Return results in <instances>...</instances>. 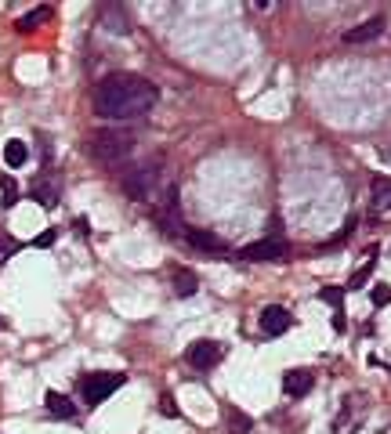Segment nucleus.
<instances>
[{
	"mask_svg": "<svg viewBox=\"0 0 391 434\" xmlns=\"http://www.w3.org/2000/svg\"><path fill=\"white\" fill-rule=\"evenodd\" d=\"M156 83L138 73H109L95 90V109L105 119H141L156 105Z\"/></svg>",
	"mask_w": 391,
	"mask_h": 434,
	"instance_id": "1",
	"label": "nucleus"
},
{
	"mask_svg": "<svg viewBox=\"0 0 391 434\" xmlns=\"http://www.w3.org/2000/svg\"><path fill=\"white\" fill-rule=\"evenodd\" d=\"M131 152H134V134H131V131L109 127V131H98V134L91 138V156H95L98 163H124Z\"/></svg>",
	"mask_w": 391,
	"mask_h": 434,
	"instance_id": "2",
	"label": "nucleus"
},
{
	"mask_svg": "<svg viewBox=\"0 0 391 434\" xmlns=\"http://www.w3.org/2000/svg\"><path fill=\"white\" fill-rule=\"evenodd\" d=\"M127 380V373H91L80 380V398L87 401V406H98V401H105L112 391H119Z\"/></svg>",
	"mask_w": 391,
	"mask_h": 434,
	"instance_id": "3",
	"label": "nucleus"
},
{
	"mask_svg": "<svg viewBox=\"0 0 391 434\" xmlns=\"http://www.w3.org/2000/svg\"><path fill=\"white\" fill-rule=\"evenodd\" d=\"M124 189H127L134 199H153L156 189H160V163H141V167H134V170L124 177Z\"/></svg>",
	"mask_w": 391,
	"mask_h": 434,
	"instance_id": "4",
	"label": "nucleus"
},
{
	"mask_svg": "<svg viewBox=\"0 0 391 434\" xmlns=\"http://www.w3.org/2000/svg\"><path fill=\"white\" fill-rule=\"evenodd\" d=\"M366 413H370V398L366 394H348L337 420H334V434H355L358 423L366 420Z\"/></svg>",
	"mask_w": 391,
	"mask_h": 434,
	"instance_id": "5",
	"label": "nucleus"
},
{
	"mask_svg": "<svg viewBox=\"0 0 391 434\" xmlns=\"http://www.w3.org/2000/svg\"><path fill=\"white\" fill-rule=\"evenodd\" d=\"M286 254H290V246L279 235H268L261 242H247L243 250H239L243 261H286Z\"/></svg>",
	"mask_w": 391,
	"mask_h": 434,
	"instance_id": "6",
	"label": "nucleus"
},
{
	"mask_svg": "<svg viewBox=\"0 0 391 434\" xmlns=\"http://www.w3.org/2000/svg\"><path fill=\"white\" fill-rule=\"evenodd\" d=\"M98 22H102L105 33H112V37H127L131 33V15L119 8V4H105L102 15H98Z\"/></svg>",
	"mask_w": 391,
	"mask_h": 434,
	"instance_id": "7",
	"label": "nucleus"
},
{
	"mask_svg": "<svg viewBox=\"0 0 391 434\" xmlns=\"http://www.w3.org/2000/svg\"><path fill=\"white\" fill-rule=\"evenodd\" d=\"M290 326H293V319H290L286 307H279V304H268L264 312H261V329H264L268 336H283Z\"/></svg>",
	"mask_w": 391,
	"mask_h": 434,
	"instance_id": "8",
	"label": "nucleus"
},
{
	"mask_svg": "<svg viewBox=\"0 0 391 434\" xmlns=\"http://www.w3.org/2000/svg\"><path fill=\"white\" fill-rule=\"evenodd\" d=\"M218 358H221V348L214 344V340H196V344L189 348V365L192 369H214Z\"/></svg>",
	"mask_w": 391,
	"mask_h": 434,
	"instance_id": "9",
	"label": "nucleus"
},
{
	"mask_svg": "<svg viewBox=\"0 0 391 434\" xmlns=\"http://www.w3.org/2000/svg\"><path fill=\"white\" fill-rule=\"evenodd\" d=\"M312 384H315V377L308 373V369H290V373L283 377V391L290 398H305L312 391Z\"/></svg>",
	"mask_w": 391,
	"mask_h": 434,
	"instance_id": "10",
	"label": "nucleus"
},
{
	"mask_svg": "<svg viewBox=\"0 0 391 434\" xmlns=\"http://www.w3.org/2000/svg\"><path fill=\"white\" fill-rule=\"evenodd\" d=\"M370 206L377 217H384L391 210V177H373L370 184Z\"/></svg>",
	"mask_w": 391,
	"mask_h": 434,
	"instance_id": "11",
	"label": "nucleus"
},
{
	"mask_svg": "<svg viewBox=\"0 0 391 434\" xmlns=\"http://www.w3.org/2000/svg\"><path fill=\"white\" fill-rule=\"evenodd\" d=\"M380 33H384V18H370V22H363V25L348 29V33H344V44H366V40H377Z\"/></svg>",
	"mask_w": 391,
	"mask_h": 434,
	"instance_id": "12",
	"label": "nucleus"
},
{
	"mask_svg": "<svg viewBox=\"0 0 391 434\" xmlns=\"http://www.w3.org/2000/svg\"><path fill=\"white\" fill-rule=\"evenodd\" d=\"M44 406H47V413L58 416V420H73V416H76V406H73L66 394H58V391H47V394H44Z\"/></svg>",
	"mask_w": 391,
	"mask_h": 434,
	"instance_id": "13",
	"label": "nucleus"
},
{
	"mask_svg": "<svg viewBox=\"0 0 391 434\" xmlns=\"http://www.w3.org/2000/svg\"><path fill=\"white\" fill-rule=\"evenodd\" d=\"M185 239L196 246V250H221V239L218 235H210V232H203V228H185Z\"/></svg>",
	"mask_w": 391,
	"mask_h": 434,
	"instance_id": "14",
	"label": "nucleus"
},
{
	"mask_svg": "<svg viewBox=\"0 0 391 434\" xmlns=\"http://www.w3.org/2000/svg\"><path fill=\"white\" fill-rule=\"evenodd\" d=\"M174 290H177V297H192V293L199 290V278H196V271H189V268H177V271H174Z\"/></svg>",
	"mask_w": 391,
	"mask_h": 434,
	"instance_id": "15",
	"label": "nucleus"
},
{
	"mask_svg": "<svg viewBox=\"0 0 391 434\" xmlns=\"http://www.w3.org/2000/svg\"><path fill=\"white\" fill-rule=\"evenodd\" d=\"M47 18H51V8H37V11H29V15L18 18V29L22 33H33V29H40V22H47Z\"/></svg>",
	"mask_w": 391,
	"mask_h": 434,
	"instance_id": "16",
	"label": "nucleus"
},
{
	"mask_svg": "<svg viewBox=\"0 0 391 434\" xmlns=\"http://www.w3.org/2000/svg\"><path fill=\"white\" fill-rule=\"evenodd\" d=\"M25 156H29V148H25L22 141H8V145H4V163H8V167H22Z\"/></svg>",
	"mask_w": 391,
	"mask_h": 434,
	"instance_id": "17",
	"label": "nucleus"
},
{
	"mask_svg": "<svg viewBox=\"0 0 391 434\" xmlns=\"http://www.w3.org/2000/svg\"><path fill=\"white\" fill-rule=\"evenodd\" d=\"M33 196H37V203H44L47 210L58 203V189H54V184H40L37 181V189H33Z\"/></svg>",
	"mask_w": 391,
	"mask_h": 434,
	"instance_id": "18",
	"label": "nucleus"
},
{
	"mask_svg": "<svg viewBox=\"0 0 391 434\" xmlns=\"http://www.w3.org/2000/svg\"><path fill=\"white\" fill-rule=\"evenodd\" d=\"M0 196H4V199H0L4 206H15L18 203V184L11 177H0Z\"/></svg>",
	"mask_w": 391,
	"mask_h": 434,
	"instance_id": "19",
	"label": "nucleus"
},
{
	"mask_svg": "<svg viewBox=\"0 0 391 434\" xmlns=\"http://www.w3.org/2000/svg\"><path fill=\"white\" fill-rule=\"evenodd\" d=\"M228 423H232L235 434H247V430L254 427V420H250L247 413H239V409H228Z\"/></svg>",
	"mask_w": 391,
	"mask_h": 434,
	"instance_id": "20",
	"label": "nucleus"
},
{
	"mask_svg": "<svg viewBox=\"0 0 391 434\" xmlns=\"http://www.w3.org/2000/svg\"><path fill=\"white\" fill-rule=\"evenodd\" d=\"M373 268H377V261H373V257H370V261H366V264H363V268H358V271H355V275H351V283H348V286H351V290H358V286H363V283H366V278H370V275H373Z\"/></svg>",
	"mask_w": 391,
	"mask_h": 434,
	"instance_id": "21",
	"label": "nucleus"
},
{
	"mask_svg": "<svg viewBox=\"0 0 391 434\" xmlns=\"http://www.w3.org/2000/svg\"><path fill=\"white\" fill-rule=\"evenodd\" d=\"M319 300H326V304H334L337 312H341V300H344V290L341 286H326V290H319Z\"/></svg>",
	"mask_w": 391,
	"mask_h": 434,
	"instance_id": "22",
	"label": "nucleus"
},
{
	"mask_svg": "<svg viewBox=\"0 0 391 434\" xmlns=\"http://www.w3.org/2000/svg\"><path fill=\"white\" fill-rule=\"evenodd\" d=\"M370 300H373L377 307H384V304H391V286H373V293H370Z\"/></svg>",
	"mask_w": 391,
	"mask_h": 434,
	"instance_id": "23",
	"label": "nucleus"
},
{
	"mask_svg": "<svg viewBox=\"0 0 391 434\" xmlns=\"http://www.w3.org/2000/svg\"><path fill=\"white\" fill-rule=\"evenodd\" d=\"M160 413H163V416H177V406H174V394H163V398H160Z\"/></svg>",
	"mask_w": 391,
	"mask_h": 434,
	"instance_id": "24",
	"label": "nucleus"
},
{
	"mask_svg": "<svg viewBox=\"0 0 391 434\" xmlns=\"http://www.w3.org/2000/svg\"><path fill=\"white\" fill-rule=\"evenodd\" d=\"M11 250H15V246H11L8 239H0V261H8V257H11Z\"/></svg>",
	"mask_w": 391,
	"mask_h": 434,
	"instance_id": "25",
	"label": "nucleus"
},
{
	"mask_svg": "<svg viewBox=\"0 0 391 434\" xmlns=\"http://www.w3.org/2000/svg\"><path fill=\"white\" fill-rule=\"evenodd\" d=\"M51 242H54V232H44V235L33 239V246H51Z\"/></svg>",
	"mask_w": 391,
	"mask_h": 434,
	"instance_id": "26",
	"label": "nucleus"
}]
</instances>
